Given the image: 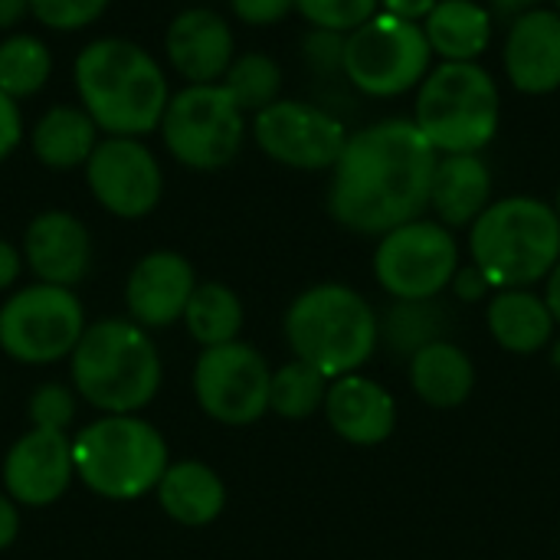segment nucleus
Listing matches in <instances>:
<instances>
[{"label": "nucleus", "mask_w": 560, "mask_h": 560, "mask_svg": "<svg viewBox=\"0 0 560 560\" xmlns=\"http://www.w3.org/2000/svg\"><path fill=\"white\" fill-rule=\"evenodd\" d=\"M52 75V52L43 36L13 30L0 39V92L13 102L33 98Z\"/></svg>", "instance_id": "obj_28"}, {"label": "nucleus", "mask_w": 560, "mask_h": 560, "mask_svg": "<svg viewBox=\"0 0 560 560\" xmlns=\"http://www.w3.org/2000/svg\"><path fill=\"white\" fill-rule=\"evenodd\" d=\"M30 16V0H0V33H13Z\"/></svg>", "instance_id": "obj_42"}, {"label": "nucleus", "mask_w": 560, "mask_h": 560, "mask_svg": "<svg viewBox=\"0 0 560 560\" xmlns=\"http://www.w3.org/2000/svg\"><path fill=\"white\" fill-rule=\"evenodd\" d=\"M0 482L20 509L56 505L75 482L72 436L30 427L3 453Z\"/></svg>", "instance_id": "obj_15"}, {"label": "nucleus", "mask_w": 560, "mask_h": 560, "mask_svg": "<svg viewBox=\"0 0 560 560\" xmlns=\"http://www.w3.org/2000/svg\"><path fill=\"white\" fill-rule=\"evenodd\" d=\"M433 59L423 23L374 13L364 26L348 33L341 75L368 98H400L417 92L436 66Z\"/></svg>", "instance_id": "obj_10"}, {"label": "nucleus", "mask_w": 560, "mask_h": 560, "mask_svg": "<svg viewBox=\"0 0 560 560\" xmlns=\"http://www.w3.org/2000/svg\"><path fill=\"white\" fill-rule=\"evenodd\" d=\"M555 210H558V217H560V184H558V194H555Z\"/></svg>", "instance_id": "obj_46"}, {"label": "nucleus", "mask_w": 560, "mask_h": 560, "mask_svg": "<svg viewBox=\"0 0 560 560\" xmlns=\"http://www.w3.org/2000/svg\"><path fill=\"white\" fill-rule=\"evenodd\" d=\"M194 262L177 249L144 253L125 279V312L144 331H167L184 322L187 302L197 289Z\"/></svg>", "instance_id": "obj_16"}, {"label": "nucleus", "mask_w": 560, "mask_h": 560, "mask_svg": "<svg viewBox=\"0 0 560 560\" xmlns=\"http://www.w3.org/2000/svg\"><path fill=\"white\" fill-rule=\"evenodd\" d=\"M75 482L105 502L151 495L171 466L164 433L141 413H98L72 436Z\"/></svg>", "instance_id": "obj_5"}, {"label": "nucleus", "mask_w": 560, "mask_h": 560, "mask_svg": "<svg viewBox=\"0 0 560 560\" xmlns=\"http://www.w3.org/2000/svg\"><path fill=\"white\" fill-rule=\"evenodd\" d=\"M555 10H558V13H560V0H555Z\"/></svg>", "instance_id": "obj_47"}, {"label": "nucleus", "mask_w": 560, "mask_h": 560, "mask_svg": "<svg viewBox=\"0 0 560 560\" xmlns=\"http://www.w3.org/2000/svg\"><path fill=\"white\" fill-rule=\"evenodd\" d=\"M23 528V509L0 489V555L10 551Z\"/></svg>", "instance_id": "obj_40"}, {"label": "nucleus", "mask_w": 560, "mask_h": 560, "mask_svg": "<svg viewBox=\"0 0 560 560\" xmlns=\"http://www.w3.org/2000/svg\"><path fill=\"white\" fill-rule=\"evenodd\" d=\"M20 249L36 282L75 289L92 272V233L75 213L59 207L39 210L26 223Z\"/></svg>", "instance_id": "obj_17"}, {"label": "nucleus", "mask_w": 560, "mask_h": 560, "mask_svg": "<svg viewBox=\"0 0 560 560\" xmlns=\"http://www.w3.org/2000/svg\"><path fill=\"white\" fill-rule=\"evenodd\" d=\"M492 13H505V16H518L525 10L545 7V0H482Z\"/></svg>", "instance_id": "obj_43"}, {"label": "nucleus", "mask_w": 560, "mask_h": 560, "mask_svg": "<svg viewBox=\"0 0 560 560\" xmlns=\"http://www.w3.org/2000/svg\"><path fill=\"white\" fill-rule=\"evenodd\" d=\"M69 377L79 400L98 413H141L164 384V361L154 335L125 318L89 322L69 354Z\"/></svg>", "instance_id": "obj_3"}, {"label": "nucleus", "mask_w": 560, "mask_h": 560, "mask_svg": "<svg viewBox=\"0 0 560 560\" xmlns=\"http://www.w3.org/2000/svg\"><path fill=\"white\" fill-rule=\"evenodd\" d=\"M440 62H479L495 36V13L482 0H440L423 20Z\"/></svg>", "instance_id": "obj_24"}, {"label": "nucleus", "mask_w": 560, "mask_h": 560, "mask_svg": "<svg viewBox=\"0 0 560 560\" xmlns=\"http://www.w3.org/2000/svg\"><path fill=\"white\" fill-rule=\"evenodd\" d=\"M230 10L246 26H276L295 10V0H230Z\"/></svg>", "instance_id": "obj_36"}, {"label": "nucleus", "mask_w": 560, "mask_h": 560, "mask_svg": "<svg viewBox=\"0 0 560 560\" xmlns=\"http://www.w3.org/2000/svg\"><path fill=\"white\" fill-rule=\"evenodd\" d=\"M220 82L226 85V92L236 98V105L246 115H256L282 98V66L269 52H259V49L236 52V59L230 62Z\"/></svg>", "instance_id": "obj_29"}, {"label": "nucleus", "mask_w": 560, "mask_h": 560, "mask_svg": "<svg viewBox=\"0 0 560 560\" xmlns=\"http://www.w3.org/2000/svg\"><path fill=\"white\" fill-rule=\"evenodd\" d=\"M440 154L410 118H381L351 131L328 180V213L358 236H384L430 210Z\"/></svg>", "instance_id": "obj_1"}, {"label": "nucleus", "mask_w": 560, "mask_h": 560, "mask_svg": "<svg viewBox=\"0 0 560 560\" xmlns=\"http://www.w3.org/2000/svg\"><path fill=\"white\" fill-rule=\"evenodd\" d=\"M551 364H555V368L560 371V341H555V345H551Z\"/></svg>", "instance_id": "obj_45"}, {"label": "nucleus", "mask_w": 560, "mask_h": 560, "mask_svg": "<svg viewBox=\"0 0 560 560\" xmlns=\"http://www.w3.org/2000/svg\"><path fill=\"white\" fill-rule=\"evenodd\" d=\"M472 266L499 289H532L560 259V217L555 203L528 194L492 200L469 226Z\"/></svg>", "instance_id": "obj_4"}, {"label": "nucleus", "mask_w": 560, "mask_h": 560, "mask_svg": "<svg viewBox=\"0 0 560 560\" xmlns=\"http://www.w3.org/2000/svg\"><path fill=\"white\" fill-rule=\"evenodd\" d=\"M545 302H548V308H551L555 322L560 325V259H558V266L551 269V276L545 279Z\"/></svg>", "instance_id": "obj_44"}, {"label": "nucleus", "mask_w": 560, "mask_h": 560, "mask_svg": "<svg viewBox=\"0 0 560 560\" xmlns=\"http://www.w3.org/2000/svg\"><path fill=\"white\" fill-rule=\"evenodd\" d=\"M26 262H23V249L10 240L0 236V295H10L23 276Z\"/></svg>", "instance_id": "obj_39"}, {"label": "nucleus", "mask_w": 560, "mask_h": 560, "mask_svg": "<svg viewBox=\"0 0 560 560\" xmlns=\"http://www.w3.org/2000/svg\"><path fill=\"white\" fill-rule=\"evenodd\" d=\"M502 69L522 95H551L560 89V13L535 7L512 16L502 39Z\"/></svg>", "instance_id": "obj_19"}, {"label": "nucleus", "mask_w": 560, "mask_h": 560, "mask_svg": "<svg viewBox=\"0 0 560 560\" xmlns=\"http://www.w3.org/2000/svg\"><path fill=\"white\" fill-rule=\"evenodd\" d=\"M295 10L312 30H331L348 36L374 13H381V0H295Z\"/></svg>", "instance_id": "obj_33"}, {"label": "nucleus", "mask_w": 560, "mask_h": 560, "mask_svg": "<svg viewBox=\"0 0 560 560\" xmlns=\"http://www.w3.org/2000/svg\"><path fill=\"white\" fill-rule=\"evenodd\" d=\"M161 512L184 525V528H203L213 525L226 509V486L217 469H210L200 459H177L161 476L158 489Z\"/></svg>", "instance_id": "obj_22"}, {"label": "nucleus", "mask_w": 560, "mask_h": 560, "mask_svg": "<svg viewBox=\"0 0 560 560\" xmlns=\"http://www.w3.org/2000/svg\"><path fill=\"white\" fill-rule=\"evenodd\" d=\"M486 322H489L495 345L512 354H535V351L548 348L555 338V328H558L545 295H538L532 289L492 292Z\"/></svg>", "instance_id": "obj_25"}, {"label": "nucleus", "mask_w": 560, "mask_h": 560, "mask_svg": "<svg viewBox=\"0 0 560 560\" xmlns=\"http://www.w3.org/2000/svg\"><path fill=\"white\" fill-rule=\"evenodd\" d=\"M249 135L269 161L308 174L331 171L351 138L348 125L335 112L302 98H279L256 112Z\"/></svg>", "instance_id": "obj_13"}, {"label": "nucleus", "mask_w": 560, "mask_h": 560, "mask_svg": "<svg viewBox=\"0 0 560 560\" xmlns=\"http://www.w3.org/2000/svg\"><path fill=\"white\" fill-rule=\"evenodd\" d=\"M446 331V312L430 302H394L381 322V338L400 358H413L420 348L440 341Z\"/></svg>", "instance_id": "obj_30"}, {"label": "nucleus", "mask_w": 560, "mask_h": 560, "mask_svg": "<svg viewBox=\"0 0 560 560\" xmlns=\"http://www.w3.org/2000/svg\"><path fill=\"white\" fill-rule=\"evenodd\" d=\"M23 144V112L20 102L0 92V164Z\"/></svg>", "instance_id": "obj_37"}, {"label": "nucleus", "mask_w": 560, "mask_h": 560, "mask_svg": "<svg viewBox=\"0 0 560 560\" xmlns=\"http://www.w3.org/2000/svg\"><path fill=\"white\" fill-rule=\"evenodd\" d=\"M72 85L98 131L115 138L154 135L171 102L164 66L151 49L125 36H98L85 43L72 62Z\"/></svg>", "instance_id": "obj_2"}, {"label": "nucleus", "mask_w": 560, "mask_h": 560, "mask_svg": "<svg viewBox=\"0 0 560 560\" xmlns=\"http://www.w3.org/2000/svg\"><path fill=\"white\" fill-rule=\"evenodd\" d=\"M410 384L423 404L436 410H456L472 397L476 368L459 345L440 338L410 358Z\"/></svg>", "instance_id": "obj_26"}, {"label": "nucleus", "mask_w": 560, "mask_h": 560, "mask_svg": "<svg viewBox=\"0 0 560 560\" xmlns=\"http://www.w3.org/2000/svg\"><path fill=\"white\" fill-rule=\"evenodd\" d=\"M345 33H331V30H308L305 36V62L322 72V75H341V66H345Z\"/></svg>", "instance_id": "obj_35"}, {"label": "nucleus", "mask_w": 560, "mask_h": 560, "mask_svg": "<svg viewBox=\"0 0 560 560\" xmlns=\"http://www.w3.org/2000/svg\"><path fill=\"white\" fill-rule=\"evenodd\" d=\"M190 387L197 407L210 420L223 427H249L269 413L272 371L253 345L230 341L197 354Z\"/></svg>", "instance_id": "obj_12"}, {"label": "nucleus", "mask_w": 560, "mask_h": 560, "mask_svg": "<svg viewBox=\"0 0 560 560\" xmlns=\"http://www.w3.org/2000/svg\"><path fill=\"white\" fill-rule=\"evenodd\" d=\"M92 200L118 220H144L164 197V171L141 138L102 135L82 167Z\"/></svg>", "instance_id": "obj_14"}, {"label": "nucleus", "mask_w": 560, "mask_h": 560, "mask_svg": "<svg viewBox=\"0 0 560 560\" xmlns=\"http://www.w3.org/2000/svg\"><path fill=\"white\" fill-rule=\"evenodd\" d=\"M79 394L72 390V384L62 381H43L30 400H26V420L36 430H52V433H69L75 423V410H79Z\"/></svg>", "instance_id": "obj_32"}, {"label": "nucleus", "mask_w": 560, "mask_h": 560, "mask_svg": "<svg viewBox=\"0 0 560 560\" xmlns=\"http://www.w3.org/2000/svg\"><path fill=\"white\" fill-rule=\"evenodd\" d=\"M89 328L75 289L26 282L0 302V351L23 368L69 361Z\"/></svg>", "instance_id": "obj_9"}, {"label": "nucleus", "mask_w": 560, "mask_h": 560, "mask_svg": "<svg viewBox=\"0 0 560 560\" xmlns=\"http://www.w3.org/2000/svg\"><path fill=\"white\" fill-rule=\"evenodd\" d=\"M328 384L331 381L318 368L292 358L289 364L272 371L269 410L285 417V420H305V417H312V413H318L325 407Z\"/></svg>", "instance_id": "obj_31"}, {"label": "nucleus", "mask_w": 560, "mask_h": 560, "mask_svg": "<svg viewBox=\"0 0 560 560\" xmlns=\"http://www.w3.org/2000/svg\"><path fill=\"white\" fill-rule=\"evenodd\" d=\"M164 56L184 85L220 82L236 59V36L213 7H184L164 30Z\"/></svg>", "instance_id": "obj_18"}, {"label": "nucleus", "mask_w": 560, "mask_h": 560, "mask_svg": "<svg viewBox=\"0 0 560 560\" xmlns=\"http://www.w3.org/2000/svg\"><path fill=\"white\" fill-rule=\"evenodd\" d=\"M410 121L436 154H482L502 125V89L482 62H436L417 85Z\"/></svg>", "instance_id": "obj_7"}, {"label": "nucleus", "mask_w": 560, "mask_h": 560, "mask_svg": "<svg viewBox=\"0 0 560 560\" xmlns=\"http://www.w3.org/2000/svg\"><path fill=\"white\" fill-rule=\"evenodd\" d=\"M158 131L164 151L180 167L210 174L236 161L249 125L223 82H203L171 92Z\"/></svg>", "instance_id": "obj_8"}, {"label": "nucleus", "mask_w": 560, "mask_h": 560, "mask_svg": "<svg viewBox=\"0 0 560 560\" xmlns=\"http://www.w3.org/2000/svg\"><path fill=\"white\" fill-rule=\"evenodd\" d=\"M459 243L436 217H417L377 236L374 279L397 302L440 299L459 272Z\"/></svg>", "instance_id": "obj_11"}, {"label": "nucleus", "mask_w": 560, "mask_h": 560, "mask_svg": "<svg viewBox=\"0 0 560 560\" xmlns=\"http://www.w3.org/2000/svg\"><path fill=\"white\" fill-rule=\"evenodd\" d=\"M292 354L318 368L328 381L354 374L371 361L381 341V322L371 302L341 282H322L292 299L282 318Z\"/></svg>", "instance_id": "obj_6"}, {"label": "nucleus", "mask_w": 560, "mask_h": 560, "mask_svg": "<svg viewBox=\"0 0 560 560\" xmlns=\"http://www.w3.org/2000/svg\"><path fill=\"white\" fill-rule=\"evenodd\" d=\"M243 322H246V308L240 295L223 282H200L184 312V328L200 348L240 341Z\"/></svg>", "instance_id": "obj_27"}, {"label": "nucleus", "mask_w": 560, "mask_h": 560, "mask_svg": "<svg viewBox=\"0 0 560 560\" xmlns=\"http://www.w3.org/2000/svg\"><path fill=\"white\" fill-rule=\"evenodd\" d=\"M102 141L98 125L82 105H49L30 128L26 144L30 154L46 167V171H75L85 167L92 158L95 144Z\"/></svg>", "instance_id": "obj_23"}, {"label": "nucleus", "mask_w": 560, "mask_h": 560, "mask_svg": "<svg viewBox=\"0 0 560 560\" xmlns=\"http://www.w3.org/2000/svg\"><path fill=\"white\" fill-rule=\"evenodd\" d=\"M492 167L482 154H440L430 187L433 217L456 230H469L492 203Z\"/></svg>", "instance_id": "obj_21"}, {"label": "nucleus", "mask_w": 560, "mask_h": 560, "mask_svg": "<svg viewBox=\"0 0 560 560\" xmlns=\"http://www.w3.org/2000/svg\"><path fill=\"white\" fill-rule=\"evenodd\" d=\"M436 3H440V0H381V13H390V16H400V20H413V23H423Z\"/></svg>", "instance_id": "obj_41"}, {"label": "nucleus", "mask_w": 560, "mask_h": 560, "mask_svg": "<svg viewBox=\"0 0 560 560\" xmlns=\"http://www.w3.org/2000/svg\"><path fill=\"white\" fill-rule=\"evenodd\" d=\"M112 0H30V16L52 33H79L105 16Z\"/></svg>", "instance_id": "obj_34"}, {"label": "nucleus", "mask_w": 560, "mask_h": 560, "mask_svg": "<svg viewBox=\"0 0 560 560\" xmlns=\"http://www.w3.org/2000/svg\"><path fill=\"white\" fill-rule=\"evenodd\" d=\"M325 420L351 446H377L384 443L397 427V404L371 377L345 374L328 384L325 397Z\"/></svg>", "instance_id": "obj_20"}, {"label": "nucleus", "mask_w": 560, "mask_h": 560, "mask_svg": "<svg viewBox=\"0 0 560 560\" xmlns=\"http://www.w3.org/2000/svg\"><path fill=\"white\" fill-rule=\"evenodd\" d=\"M453 295L459 299V302H466V305H476V302H482V299H492V292H495V285L486 279V272L479 269V266H459V272L453 276Z\"/></svg>", "instance_id": "obj_38"}]
</instances>
